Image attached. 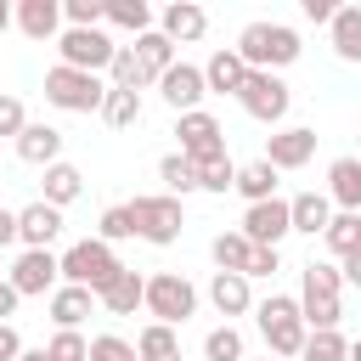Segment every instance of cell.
Listing matches in <instances>:
<instances>
[{"label": "cell", "mask_w": 361, "mask_h": 361, "mask_svg": "<svg viewBox=\"0 0 361 361\" xmlns=\"http://www.w3.org/2000/svg\"><path fill=\"white\" fill-rule=\"evenodd\" d=\"M141 293H147V276L124 265V271H118V276L96 293V305H102L107 316H135V310H141Z\"/></svg>", "instance_id": "cell-21"}, {"label": "cell", "mask_w": 361, "mask_h": 361, "mask_svg": "<svg viewBox=\"0 0 361 361\" xmlns=\"http://www.w3.org/2000/svg\"><path fill=\"white\" fill-rule=\"evenodd\" d=\"M237 56H243V68H254V73H282V68H293L299 62V34L288 28V23H248L243 34H237V45H231Z\"/></svg>", "instance_id": "cell-2"}, {"label": "cell", "mask_w": 361, "mask_h": 361, "mask_svg": "<svg viewBox=\"0 0 361 361\" xmlns=\"http://www.w3.org/2000/svg\"><path fill=\"white\" fill-rule=\"evenodd\" d=\"M248 248H254V243H248L243 231H220V237L209 243V254H214V271H237V276H243V265H248Z\"/></svg>", "instance_id": "cell-33"}, {"label": "cell", "mask_w": 361, "mask_h": 361, "mask_svg": "<svg viewBox=\"0 0 361 361\" xmlns=\"http://www.w3.org/2000/svg\"><path fill=\"white\" fill-rule=\"evenodd\" d=\"M102 23H113V28H124V34H147L152 28V6L147 0H102Z\"/></svg>", "instance_id": "cell-28"}, {"label": "cell", "mask_w": 361, "mask_h": 361, "mask_svg": "<svg viewBox=\"0 0 361 361\" xmlns=\"http://www.w3.org/2000/svg\"><path fill=\"white\" fill-rule=\"evenodd\" d=\"M243 361H248V355H243ZM265 361H276V355H265Z\"/></svg>", "instance_id": "cell-53"}, {"label": "cell", "mask_w": 361, "mask_h": 361, "mask_svg": "<svg viewBox=\"0 0 361 361\" xmlns=\"http://www.w3.org/2000/svg\"><path fill=\"white\" fill-rule=\"evenodd\" d=\"M11 23H17L34 45H51V39L62 34V0H17Z\"/></svg>", "instance_id": "cell-16"}, {"label": "cell", "mask_w": 361, "mask_h": 361, "mask_svg": "<svg viewBox=\"0 0 361 361\" xmlns=\"http://www.w3.org/2000/svg\"><path fill=\"white\" fill-rule=\"evenodd\" d=\"M90 361H135V344L118 333H96L90 338Z\"/></svg>", "instance_id": "cell-41"}, {"label": "cell", "mask_w": 361, "mask_h": 361, "mask_svg": "<svg viewBox=\"0 0 361 361\" xmlns=\"http://www.w3.org/2000/svg\"><path fill=\"white\" fill-rule=\"evenodd\" d=\"M158 180L169 186V197H186V192H197V169H192L180 152H164V158H158Z\"/></svg>", "instance_id": "cell-34"}, {"label": "cell", "mask_w": 361, "mask_h": 361, "mask_svg": "<svg viewBox=\"0 0 361 361\" xmlns=\"http://www.w3.org/2000/svg\"><path fill=\"white\" fill-rule=\"evenodd\" d=\"M68 28H102V0H62Z\"/></svg>", "instance_id": "cell-42"}, {"label": "cell", "mask_w": 361, "mask_h": 361, "mask_svg": "<svg viewBox=\"0 0 361 361\" xmlns=\"http://www.w3.org/2000/svg\"><path fill=\"white\" fill-rule=\"evenodd\" d=\"M243 79H248V68H243V56H237L231 45H220V51L203 62V85H209V96H237Z\"/></svg>", "instance_id": "cell-22"}, {"label": "cell", "mask_w": 361, "mask_h": 361, "mask_svg": "<svg viewBox=\"0 0 361 361\" xmlns=\"http://www.w3.org/2000/svg\"><path fill=\"white\" fill-rule=\"evenodd\" d=\"M327 39L338 62H361V6H338L327 23Z\"/></svg>", "instance_id": "cell-25"}, {"label": "cell", "mask_w": 361, "mask_h": 361, "mask_svg": "<svg viewBox=\"0 0 361 361\" xmlns=\"http://www.w3.org/2000/svg\"><path fill=\"white\" fill-rule=\"evenodd\" d=\"M338 276H344L350 288H361V248H355L350 259H338Z\"/></svg>", "instance_id": "cell-49"}, {"label": "cell", "mask_w": 361, "mask_h": 361, "mask_svg": "<svg viewBox=\"0 0 361 361\" xmlns=\"http://www.w3.org/2000/svg\"><path fill=\"white\" fill-rule=\"evenodd\" d=\"M56 237H62V209H51L45 197L28 203V209H17V243L23 248H51Z\"/></svg>", "instance_id": "cell-17"}, {"label": "cell", "mask_w": 361, "mask_h": 361, "mask_svg": "<svg viewBox=\"0 0 361 361\" xmlns=\"http://www.w3.org/2000/svg\"><path fill=\"white\" fill-rule=\"evenodd\" d=\"M6 28H11V6L0 0V34H6Z\"/></svg>", "instance_id": "cell-51"}, {"label": "cell", "mask_w": 361, "mask_h": 361, "mask_svg": "<svg viewBox=\"0 0 361 361\" xmlns=\"http://www.w3.org/2000/svg\"><path fill=\"white\" fill-rule=\"evenodd\" d=\"M299 316H305L310 333H333L344 322V276H338V265H327V259L305 265V276H299Z\"/></svg>", "instance_id": "cell-1"}, {"label": "cell", "mask_w": 361, "mask_h": 361, "mask_svg": "<svg viewBox=\"0 0 361 361\" xmlns=\"http://www.w3.org/2000/svg\"><path fill=\"white\" fill-rule=\"evenodd\" d=\"M237 231H243L254 248H282V237L293 231V220H288V197H265V203H248Z\"/></svg>", "instance_id": "cell-12"}, {"label": "cell", "mask_w": 361, "mask_h": 361, "mask_svg": "<svg viewBox=\"0 0 361 361\" xmlns=\"http://www.w3.org/2000/svg\"><path fill=\"white\" fill-rule=\"evenodd\" d=\"M254 322H259V338H265V350L276 355V361H299V350H305V338H310V327H305V316H299V299L293 293H265L259 305H254Z\"/></svg>", "instance_id": "cell-3"}, {"label": "cell", "mask_w": 361, "mask_h": 361, "mask_svg": "<svg viewBox=\"0 0 361 361\" xmlns=\"http://www.w3.org/2000/svg\"><path fill=\"white\" fill-rule=\"evenodd\" d=\"M209 305L231 322V316H248L254 310V282L248 276H237V271H214L209 276Z\"/></svg>", "instance_id": "cell-19"}, {"label": "cell", "mask_w": 361, "mask_h": 361, "mask_svg": "<svg viewBox=\"0 0 361 361\" xmlns=\"http://www.w3.org/2000/svg\"><path fill=\"white\" fill-rule=\"evenodd\" d=\"M327 203L338 214H361V158H333L327 164Z\"/></svg>", "instance_id": "cell-20"}, {"label": "cell", "mask_w": 361, "mask_h": 361, "mask_svg": "<svg viewBox=\"0 0 361 361\" xmlns=\"http://www.w3.org/2000/svg\"><path fill=\"white\" fill-rule=\"evenodd\" d=\"M39 186H45V203H51V209H68V203L85 192V175H79L73 164H51Z\"/></svg>", "instance_id": "cell-30"}, {"label": "cell", "mask_w": 361, "mask_h": 361, "mask_svg": "<svg viewBox=\"0 0 361 361\" xmlns=\"http://www.w3.org/2000/svg\"><path fill=\"white\" fill-rule=\"evenodd\" d=\"M45 355H51V361H90V338H85V333H51Z\"/></svg>", "instance_id": "cell-39"}, {"label": "cell", "mask_w": 361, "mask_h": 361, "mask_svg": "<svg viewBox=\"0 0 361 361\" xmlns=\"http://www.w3.org/2000/svg\"><path fill=\"white\" fill-rule=\"evenodd\" d=\"M344 361H361V338H350V355Z\"/></svg>", "instance_id": "cell-52"}, {"label": "cell", "mask_w": 361, "mask_h": 361, "mask_svg": "<svg viewBox=\"0 0 361 361\" xmlns=\"http://www.w3.org/2000/svg\"><path fill=\"white\" fill-rule=\"evenodd\" d=\"M316 158V130H305V124H288V130H276L271 141H265V164L282 175V169H305Z\"/></svg>", "instance_id": "cell-15"}, {"label": "cell", "mask_w": 361, "mask_h": 361, "mask_svg": "<svg viewBox=\"0 0 361 361\" xmlns=\"http://www.w3.org/2000/svg\"><path fill=\"white\" fill-rule=\"evenodd\" d=\"M96 310V293L90 288H68V282H56V293H51V322H56V333H79V322Z\"/></svg>", "instance_id": "cell-23"}, {"label": "cell", "mask_w": 361, "mask_h": 361, "mask_svg": "<svg viewBox=\"0 0 361 361\" xmlns=\"http://www.w3.org/2000/svg\"><path fill=\"white\" fill-rule=\"evenodd\" d=\"M237 102H243V113H248V118H259V124H282V118H288V107H293V90H288V79H282V73H254V68H248V79H243Z\"/></svg>", "instance_id": "cell-10"}, {"label": "cell", "mask_w": 361, "mask_h": 361, "mask_svg": "<svg viewBox=\"0 0 361 361\" xmlns=\"http://www.w3.org/2000/svg\"><path fill=\"white\" fill-rule=\"evenodd\" d=\"M17 355H23V338L11 322H0V361H17Z\"/></svg>", "instance_id": "cell-45"}, {"label": "cell", "mask_w": 361, "mask_h": 361, "mask_svg": "<svg viewBox=\"0 0 361 361\" xmlns=\"http://www.w3.org/2000/svg\"><path fill=\"white\" fill-rule=\"evenodd\" d=\"M6 282L17 288V299H39V293H56L62 265H56V254H51V248H23V254H17V265L6 271Z\"/></svg>", "instance_id": "cell-11"}, {"label": "cell", "mask_w": 361, "mask_h": 361, "mask_svg": "<svg viewBox=\"0 0 361 361\" xmlns=\"http://www.w3.org/2000/svg\"><path fill=\"white\" fill-rule=\"evenodd\" d=\"M96 237L113 248V243H124V237H135V226H130V209L124 203H113V209H102V220H96Z\"/></svg>", "instance_id": "cell-38"}, {"label": "cell", "mask_w": 361, "mask_h": 361, "mask_svg": "<svg viewBox=\"0 0 361 361\" xmlns=\"http://www.w3.org/2000/svg\"><path fill=\"white\" fill-rule=\"evenodd\" d=\"M231 186H237V164H231V158L197 169V192H231Z\"/></svg>", "instance_id": "cell-40"}, {"label": "cell", "mask_w": 361, "mask_h": 361, "mask_svg": "<svg viewBox=\"0 0 361 361\" xmlns=\"http://www.w3.org/2000/svg\"><path fill=\"white\" fill-rule=\"evenodd\" d=\"M17 243V209H0V248Z\"/></svg>", "instance_id": "cell-48"}, {"label": "cell", "mask_w": 361, "mask_h": 361, "mask_svg": "<svg viewBox=\"0 0 361 361\" xmlns=\"http://www.w3.org/2000/svg\"><path fill=\"white\" fill-rule=\"evenodd\" d=\"M276 265H282V254H276V248H248L243 276H248V282H254V276H276Z\"/></svg>", "instance_id": "cell-43"}, {"label": "cell", "mask_w": 361, "mask_h": 361, "mask_svg": "<svg viewBox=\"0 0 361 361\" xmlns=\"http://www.w3.org/2000/svg\"><path fill=\"white\" fill-rule=\"evenodd\" d=\"M124 209H130L135 237H141V243H152V248H169V243H180V231H186V209H180V197H169V192L130 197Z\"/></svg>", "instance_id": "cell-4"}, {"label": "cell", "mask_w": 361, "mask_h": 361, "mask_svg": "<svg viewBox=\"0 0 361 361\" xmlns=\"http://www.w3.org/2000/svg\"><path fill=\"white\" fill-rule=\"evenodd\" d=\"M23 124H28V113H23V102L17 96H0V135H23Z\"/></svg>", "instance_id": "cell-44"}, {"label": "cell", "mask_w": 361, "mask_h": 361, "mask_svg": "<svg viewBox=\"0 0 361 361\" xmlns=\"http://www.w3.org/2000/svg\"><path fill=\"white\" fill-rule=\"evenodd\" d=\"M56 265H62V282L68 288H90V293H102L118 271H124V259L102 243V237H85V243H73L68 254H56Z\"/></svg>", "instance_id": "cell-5"}, {"label": "cell", "mask_w": 361, "mask_h": 361, "mask_svg": "<svg viewBox=\"0 0 361 361\" xmlns=\"http://www.w3.org/2000/svg\"><path fill=\"white\" fill-rule=\"evenodd\" d=\"M17 361H51V355H45V344H39V350H28V344H23V355H17Z\"/></svg>", "instance_id": "cell-50"}, {"label": "cell", "mask_w": 361, "mask_h": 361, "mask_svg": "<svg viewBox=\"0 0 361 361\" xmlns=\"http://www.w3.org/2000/svg\"><path fill=\"white\" fill-rule=\"evenodd\" d=\"M288 220H293V231H305V237H322V231H327V220H333V203H327V192H299V197H288Z\"/></svg>", "instance_id": "cell-24"}, {"label": "cell", "mask_w": 361, "mask_h": 361, "mask_svg": "<svg viewBox=\"0 0 361 361\" xmlns=\"http://www.w3.org/2000/svg\"><path fill=\"white\" fill-rule=\"evenodd\" d=\"M102 118H107L113 130H130V124H141V96H135V90H107V102H102Z\"/></svg>", "instance_id": "cell-35"}, {"label": "cell", "mask_w": 361, "mask_h": 361, "mask_svg": "<svg viewBox=\"0 0 361 361\" xmlns=\"http://www.w3.org/2000/svg\"><path fill=\"white\" fill-rule=\"evenodd\" d=\"M147 85H152V79L141 73L135 51H130V45H118V51H113V68H107V90H135V96H141Z\"/></svg>", "instance_id": "cell-31"}, {"label": "cell", "mask_w": 361, "mask_h": 361, "mask_svg": "<svg viewBox=\"0 0 361 361\" xmlns=\"http://www.w3.org/2000/svg\"><path fill=\"white\" fill-rule=\"evenodd\" d=\"M180 355V327H164V322H147L135 333V361H169Z\"/></svg>", "instance_id": "cell-27"}, {"label": "cell", "mask_w": 361, "mask_h": 361, "mask_svg": "<svg viewBox=\"0 0 361 361\" xmlns=\"http://www.w3.org/2000/svg\"><path fill=\"white\" fill-rule=\"evenodd\" d=\"M203 355H209V361H243V333H237L231 322L209 327V338H203Z\"/></svg>", "instance_id": "cell-36"}, {"label": "cell", "mask_w": 361, "mask_h": 361, "mask_svg": "<svg viewBox=\"0 0 361 361\" xmlns=\"http://www.w3.org/2000/svg\"><path fill=\"white\" fill-rule=\"evenodd\" d=\"M17 305H23V299H17V288L0 276V322H11V316H17Z\"/></svg>", "instance_id": "cell-47"}, {"label": "cell", "mask_w": 361, "mask_h": 361, "mask_svg": "<svg viewBox=\"0 0 361 361\" xmlns=\"http://www.w3.org/2000/svg\"><path fill=\"white\" fill-rule=\"evenodd\" d=\"M17 158L23 164H34V169H51V164H62V130L56 124H23V135H17Z\"/></svg>", "instance_id": "cell-18"}, {"label": "cell", "mask_w": 361, "mask_h": 361, "mask_svg": "<svg viewBox=\"0 0 361 361\" xmlns=\"http://www.w3.org/2000/svg\"><path fill=\"white\" fill-rule=\"evenodd\" d=\"M130 51H135V62H141V73H147L152 85H158V79H164V73H169V68L180 62V56H175V45H169V39L158 34V28H147V34H141V39L130 45Z\"/></svg>", "instance_id": "cell-26"}, {"label": "cell", "mask_w": 361, "mask_h": 361, "mask_svg": "<svg viewBox=\"0 0 361 361\" xmlns=\"http://www.w3.org/2000/svg\"><path fill=\"white\" fill-rule=\"evenodd\" d=\"M56 51H62V68H79V73H96L102 79V68H113L118 39L107 28H62L56 34Z\"/></svg>", "instance_id": "cell-9"}, {"label": "cell", "mask_w": 361, "mask_h": 361, "mask_svg": "<svg viewBox=\"0 0 361 361\" xmlns=\"http://www.w3.org/2000/svg\"><path fill=\"white\" fill-rule=\"evenodd\" d=\"M158 96L175 107V118H180V113H197V107H203V96H209L203 68H197V62H175V68L158 79Z\"/></svg>", "instance_id": "cell-13"}, {"label": "cell", "mask_w": 361, "mask_h": 361, "mask_svg": "<svg viewBox=\"0 0 361 361\" xmlns=\"http://www.w3.org/2000/svg\"><path fill=\"white\" fill-rule=\"evenodd\" d=\"M243 203H265V197H276V169L265 164V158H254V164H243L237 169V186H231Z\"/></svg>", "instance_id": "cell-29"}, {"label": "cell", "mask_w": 361, "mask_h": 361, "mask_svg": "<svg viewBox=\"0 0 361 361\" xmlns=\"http://www.w3.org/2000/svg\"><path fill=\"white\" fill-rule=\"evenodd\" d=\"M299 11H305V23H333V11H338V6H333V0H305Z\"/></svg>", "instance_id": "cell-46"}, {"label": "cell", "mask_w": 361, "mask_h": 361, "mask_svg": "<svg viewBox=\"0 0 361 361\" xmlns=\"http://www.w3.org/2000/svg\"><path fill=\"white\" fill-rule=\"evenodd\" d=\"M322 243H327V254L350 259V254L361 248V214H333V220H327V231H322Z\"/></svg>", "instance_id": "cell-32"}, {"label": "cell", "mask_w": 361, "mask_h": 361, "mask_svg": "<svg viewBox=\"0 0 361 361\" xmlns=\"http://www.w3.org/2000/svg\"><path fill=\"white\" fill-rule=\"evenodd\" d=\"M141 310L164 327H180L192 310H197V288L180 276V271H152L147 276V293H141Z\"/></svg>", "instance_id": "cell-6"}, {"label": "cell", "mask_w": 361, "mask_h": 361, "mask_svg": "<svg viewBox=\"0 0 361 361\" xmlns=\"http://www.w3.org/2000/svg\"><path fill=\"white\" fill-rule=\"evenodd\" d=\"M169 45H192V39H203L209 34V11L197 6V0H169L164 11H158V23H152Z\"/></svg>", "instance_id": "cell-14"}, {"label": "cell", "mask_w": 361, "mask_h": 361, "mask_svg": "<svg viewBox=\"0 0 361 361\" xmlns=\"http://www.w3.org/2000/svg\"><path fill=\"white\" fill-rule=\"evenodd\" d=\"M350 355V338L333 327V333H310L305 338V350H299V361H344Z\"/></svg>", "instance_id": "cell-37"}, {"label": "cell", "mask_w": 361, "mask_h": 361, "mask_svg": "<svg viewBox=\"0 0 361 361\" xmlns=\"http://www.w3.org/2000/svg\"><path fill=\"white\" fill-rule=\"evenodd\" d=\"M45 102L51 107H62V113H102V102H107V85L96 79V73H79V68H51L45 73Z\"/></svg>", "instance_id": "cell-8"}, {"label": "cell", "mask_w": 361, "mask_h": 361, "mask_svg": "<svg viewBox=\"0 0 361 361\" xmlns=\"http://www.w3.org/2000/svg\"><path fill=\"white\" fill-rule=\"evenodd\" d=\"M175 135H180V158L192 164V169H203V164H220L226 158V124L209 113V107H197V113H180L175 118Z\"/></svg>", "instance_id": "cell-7"}]
</instances>
